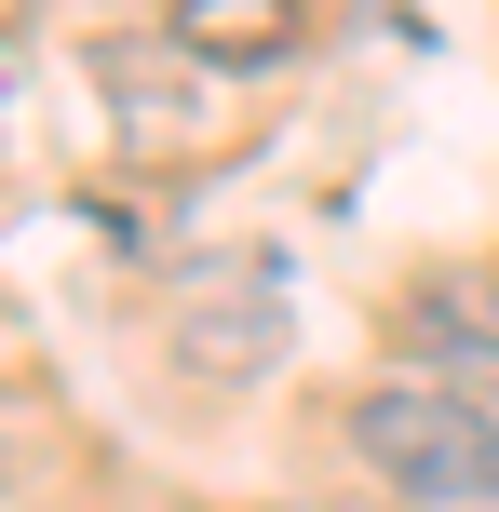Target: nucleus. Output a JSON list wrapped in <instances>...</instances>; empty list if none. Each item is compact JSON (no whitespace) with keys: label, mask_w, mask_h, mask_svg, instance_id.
Returning <instances> with one entry per match:
<instances>
[{"label":"nucleus","mask_w":499,"mask_h":512,"mask_svg":"<svg viewBox=\"0 0 499 512\" xmlns=\"http://www.w3.org/2000/svg\"><path fill=\"white\" fill-rule=\"evenodd\" d=\"M338 445L365 459V486L392 512H499V418L473 405V391L419 378V364H392V378L351 391Z\"/></svg>","instance_id":"f257e3e1"},{"label":"nucleus","mask_w":499,"mask_h":512,"mask_svg":"<svg viewBox=\"0 0 499 512\" xmlns=\"http://www.w3.org/2000/svg\"><path fill=\"white\" fill-rule=\"evenodd\" d=\"M0 432H14V418H0Z\"/></svg>","instance_id":"20e7f679"},{"label":"nucleus","mask_w":499,"mask_h":512,"mask_svg":"<svg viewBox=\"0 0 499 512\" xmlns=\"http://www.w3.org/2000/svg\"><path fill=\"white\" fill-rule=\"evenodd\" d=\"M176 54H297V27H284V0H176Z\"/></svg>","instance_id":"f03ea898"},{"label":"nucleus","mask_w":499,"mask_h":512,"mask_svg":"<svg viewBox=\"0 0 499 512\" xmlns=\"http://www.w3.org/2000/svg\"><path fill=\"white\" fill-rule=\"evenodd\" d=\"M378 512H392V499H378Z\"/></svg>","instance_id":"39448f33"},{"label":"nucleus","mask_w":499,"mask_h":512,"mask_svg":"<svg viewBox=\"0 0 499 512\" xmlns=\"http://www.w3.org/2000/svg\"><path fill=\"white\" fill-rule=\"evenodd\" d=\"M257 512H297V499H257Z\"/></svg>","instance_id":"7ed1b4c3"}]
</instances>
